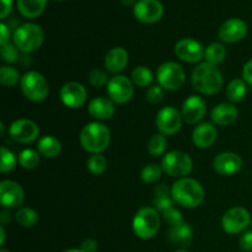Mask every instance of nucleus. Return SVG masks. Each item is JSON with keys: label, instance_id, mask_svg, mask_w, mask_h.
I'll use <instances>...</instances> for the list:
<instances>
[{"label": "nucleus", "instance_id": "obj_1", "mask_svg": "<svg viewBox=\"0 0 252 252\" xmlns=\"http://www.w3.org/2000/svg\"><path fill=\"white\" fill-rule=\"evenodd\" d=\"M191 83L194 90L202 95H214L223 88V74L217 65L203 62L192 71Z\"/></svg>", "mask_w": 252, "mask_h": 252}, {"label": "nucleus", "instance_id": "obj_2", "mask_svg": "<svg viewBox=\"0 0 252 252\" xmlns=\"http://www.w3.org/2000/svg\"><path fill=\"white\" fill-rule=\"evenodd\" d=\"M171 197L175 203L184 208H197L204 201V189L197 180L182 177L172 185Z\"/></svg>", "mask_w": 252, "mask_h": 252}, {"label": "nucleus", "instance_id": "obj_3", "mask_svg": "<svg viewBox=\"0 0 252 252\" xmlns=\"http://www.w3.org/2000/svg\"><path fill=\"white\" fill-rule=\"evenodd\" d=\"M80 144L90 154H102L111 143V130L101 122H90L81 129Z\"/></svg>", "mask_w": 252, "mask_h": 252}, {"label": "nucleus", "instance_id": "obj_4", "mask_svg": "<svg viewBox=\"0 0 252 252\" xmlns=\"http://www.w3.org/2000/svg\"><path fill=\"white\" fill-rule=\"evenodd\" d=\"M12 41L20 52L32 53L41 48L44 41V32L39 25L33 22L22 24L15 30L12 34Z\"/></svg>", "mask_w": 252, "mask_h": 252}, {"label": "nucleus", "instance_id": "obj_5", "mask_svg": "<svg viewBox=\"0 0 252 252\" xmlns=\"http://www.w3.org/2000/svg\"><path fill=\"white\" fill-rule=\"evenodd\" d=\"M133 233L142 240L154 238L160 229L159 212L153 207H144L135 213L132 223Z\"/></svg>", "mask_w": 252, "mask_h": 252}, {"label": "nucleus", "instance_id": "obj_6", "mask_svg": "<svg viewBox=\"0 0 252 252\" xmlns=\"http://www.w3.org/2000/svg\"><path fill=\"white\" fill-rule=\"evenodd\" d=\"M21 91L27 100L32 102H42L49 94V85L43 74L38 71H27L21 76L20 81Z\"/></svg>", "mask_w": 252, "mask_h": 252}, {"label": "nucleus", "instance_id": "obj_7", "mask_svg": "<svg viewBox=\"0 0 252 252\" xmlns=\"http://www.w3.org/2000/svg\"><path fill=\"white\" fill-rule=\"evenodd\" d=\"M161 169L165 174L172 177H186L193 169V161L187 153L181 150H172L164 155L161 160Z\"/></svg>", "mask_w": 252, "mask_h": 252}, {"label": "nucleus", "instance_id": "obj_8", "mask_svg": "<svg viewBox=\"0 0 252 252\" xmlns=\"http://www.w3.org/2000/svg\"><path fill=\"white\" fill-rule=\"evenodd\" d=\"M158 85L164 90L176 91L184 86L186 81L185 69L176 62H165L158 68L157 71Z\"/></svg>", "mask_w": 252, "mask_h": 252}, {"label": "nucleus", "instance_id": "obj_9", "mask_svg": "<svg viewBox=\"0 0 252 252\" xmlns=\"http://www.w3.org/2000/svg\"><path fill=\"white\" fill-rule=\"evenodd\" d=\"M250 212L244 207H233L224 213L221 218V228L229 235L244 233L251 224Z\"/></svg>", "mask_w": 252, "mask_h": 252}, {"label": "nucleus", "instance_id": "obj_10", "mask_svg": "<svg viewBox=\"0 0 252 252\" xmlns=\"http://www.w3.org/2000/svg\"><path fill=\"white\" fill-rule=\"evenodd\" d=\"M133 85L134 84H133L132 79L118 74L110 79L107 86H106V90H107V95L111 101L117 105H125V103L129 102L134 95V86Z\"/></svg>", "mask_w": 252, "mask_h": 252}, {"label": "nucleus", "instance_id": "obj_11", "mask_svg": "<svg viewBox=\"0 0 252 252\" xmlns=\"http://www.w3.org/2000/svg\"><path fill=\"white\" fill-rule=\"evenodd\" d=\"M182 115L172 106H166L162 107L158 112L157 118H155V125H157L159 133L164 135H174L180 132L182 127Z\"/></svg>", "mask_w": 252, "mask_h": 252}, {"label": "nucleus", "instance_id": "obj_12", "mask_svg": "<svg viewBox=\"0 0 252 252\" xmlns=\"http://www.w3.org/2000/svg\"><path fill=\"white\" fill-rule=\"evenodd\" d=\"M9 135L16 143L29 144L38 138L39 128L33 121L27 120V118H20L10 125Z\"/></svg>", "mask_w": 252, "mask_h": 252}, {"label": "nucleus", "instance_id": "obj_13", "mask_svg": "<svg viewBox=\"0 0 252 252\" xmlns=\"http://www.w3.org/2000/svg\"><path fill=\"white\" fill-rule=\"evenodd\" d=\"M206 48L201 42L193 38H182L175 44V54L179 59L186 63H199L204 58Z\"/></svg>", "mask_w": 252, "mask_h": 252}, {"label": "nucleus", "instance_id": "obj_14", "mask_svg": "<svg viewBox=\"0 0 252 252\" xmlns=\"http://www.w3.org/2000/svg\"><path fill=\"white\" fill-rule=\"evenodd\" d=\"M133 14L143 24H155L164 15V6L159 0H138L133 6Z\"/></svg>", "mask_w": 252, "mask_h": 252}, {"label": "nucleus", "instance_id": "obj_15", "mask_svg": "<svg viewBox=\"0 0 252 252\" xmlns=\"http://www.w3.org/2000/svg\"><path fill=\"white\" fill-rule=\"evenodd\" d=\"M59 97L64 106L69 108H80L88 100V91L85 86L76 81H69L62 86Z\"/></svg>", "mask_w": 252, "mask_h": 252}, {"label": "nucleus", "instance_id": "obj_16", "mask_svg": "<svg viewBox=\"0 0 252 252\" xmlns=\"http://www.w3.org/2000/svg\"><path fill=\"white\" fill-rule=\"evenodd\" d=\"M25 199V192L21 185L11 180L0 182V203L5 209L19 208Z\"/></svg>", "mask_w": 252, "mask_h": 252}, {"label": "nucleus", "instance_id": "obj_17", "mask_svg": "<svg viewBox=\"0 0 252 252\" xmlns=\"http://www.w3.org/2000/svg\"><path fill=\"white\" fill-rule=\"evenodd\" d=\"M207 112V102L202 96L191 95L182 103L181 115L187 125H197L204 118Z\"/></svg>", "mask_w": 252, "mask_h": 252}, {"label": "nucleus", "instance_id": "obj_18", "mask_svg": "<svg viewBox=\"0 0 252 252\" xmlns=\"http://www.w3.org/2000/svg\"><path fill=\"white\" fill-rule=\"evenodd\" d=\"M248 34V26L241 19H229L220 26L218 36L224 43H236Z\"/></svg>", "mask_w": 252, "mask_h": 252}, {"label": "nucleus", "instance_id": "obj_19", "mask_svg": "<svg viewBox=\"0 0 252 252\" xmlns=\"http://www.w3.org/2000/svg\"><path fill=\"white\" fill-rule=\"evenodd\" d=\"M241 167H243V159L236 153H220L213 160V169L219 175H224V176L236 174L240 171Z\"/></svg>", "mask_w": 252, "mask_h": 252}, {"label": "nucleus", "instance_id": "obj_20", "mask_svg": "<svg viewBox=\"0 0 252 252\" xmlns=\"http://www.w3.org/2000/svg\"><path fill=\"white\" fill-rule=\"evenodd\" d=\"M218 130L211 122L199 123L192 133V142L199 149H207L216 143Z\"/></svg>", "mask_w": 252, "mask_h": 252}, {"label": "nucleus", "instance_id": "obj_21", "mask_svg": "<svg viewBox=\"0 0 252 252\" xmlns=\"http://www.w3.org/2000/svg\"><path fill=\"white\" fill-rule=\"evenodd\" d=\"M88 112L91 117L97 120V122L111 120L116 112L115 102L111 101L110 98L102 97V96L95 97L89 102Z\"/></svg>", "mask_w": 252, "mask_h": 252}, {"label": "nucleus", "instance_id": "obj_22", "mask_svg": "<svg viewBox=\"0 0 252 252\" xmlns=\"http://www.w3.org/2000/svg\"><path fill=\"white\" fill-rule=\"evenodd\" d=\"M128 61L129 56L123 47H113L105 56V68L108 73L118 75L128 65Z\"/></svg>", "mask_w": 252, "mask_h": 252}, {"label": "nucleus", "instance_id": "obj_23", "mask_svg": "<svg viewBox=\"0 0 252 252\" xmlns=\"http://www.w3.org/2000/svg\"><path fill=\"white\" fill-rule=\"evenodd\" d=\"M239 111L233 103H218L211 111L212 122L217 126H230L238 120Z\"/></svg>", "mask_w": 252, "mask_h": 252}, {"label": "nucleus", "instance_id": "obj_24", "mask_svg": "<svg viewBox=\"0 0 252 252\" xmlns=\"http://www.w3.org/2000/svg\"><path fill=\"white\" fill-rule=\"evenodd\" d=\"M47 6V0H17L20 14L27 19H36Z\"/></svg>", "mask_w": 252, "mask_h": 252}, {"label": "nucleus", "instance_id": "obj_25", "mask_svg": "<svg viewBox=\"0 0 252 252\" xmlns=\"http://www.w3.org/2000/svg\"><path fill=\"white\" fill-rule=\"evenodd\" d=\"M37 150L46 158H57L62 152V143L54 135H43L37 143Z\"/></svg>", "mask_w": 252, "mask_h": 252}, {"label": "nucleus", "instance_id": "obj_26", "mask_svg": "<svg viewBox=\"0 0 252 252\" xmlns=\"http://www.w3.org/2000/svg\"><path fill=\"white\" fill-rule=\"evenodd\" d=\"M192 236H193V230H192L191 225L187 223H182L180 225L171 226L169 231V239L172 244L180 246L189 245L191 241Z\"/></svg>", "mask_w": 252, "mask_h": 252}, {"label": "nucleus", "instance_id": "obj_27", "mask_svg": "<svg viewBox=\"0 0 252 252\" xmlns=\"http://www.w3.org/2000/svg\"><path fill=\"white\" fill-rule=\"evenodd\" d=\"M248 93V84L244 79H234L226 86V97L231 103H238L244 100Z\"/></svg>", "mask_w": 252, "mask_h": 252}, {"label": "nucleus", "instance_id": "obj_28", "mask_svg": "<svg viewBox=\"0 0 252 252\" xmlns=\"http://www.w3.org/2000/svg\"><path fill=\"white\" fill-rule=\"evenodd\" d=\"M225 58H226V48L224 47L223 43L213 42V43H211L206 48L204 59H206L207 63L218 66L219 64H221L224 61H225Z\"/></svg>", "mask_w": 252, "mask_h": 252}, {"label": "nucleus", "instance_id": "obj_29", "mask_svg": "<svg viewBox=\"0 0 252 252\" xmlns=\"http://www.w3.org/2000/svg\"><path fill=\"white\" fill-rule=\"evenodd\" d=\"M38 213L29 207H22L15 213V220L24 228H32L38 223Z\"/></svg>", "mask_w": 252, "mask_h": 252}, {"label": "nucleus", "instance_id": "obj_30", "mask_svg": "<svg viewBox=\"0 0 252 252\" xmlns=\"http://www.w3.org/2000/svg\"><path fill=\"white\" fill-rule=\"evenodd\" d=\"M153 80H154V74L148 66L139 65L132 71L133 84L139 88H147V86L152 85Z\"/></svg>", "mask_w": 252, "mask_h": 252}, {"label": "nucleus", "instance_id": "obj_31", "mask_svg": "<svg viewBox=\"0 0 252 252\" xmlns=\"http://www.w3.org/2000/svg\"><path fill=\"white\" fill-rule=\"evenodd\" d=\"M167 148V139L166 135L161 134V133H157L153 135L148 142V152L152 157L158 158L165 154Z\"/></svg>", "mask_w": 252, "mask_h": 252}, {"label": "nucleus", "instance_id": "obj_32", "mask_svg": "<svg viewBox=\"0 0 252 252\" xmlns=\"http://www.w3.org/2000/svg\"><path fill=\"white\" fill-rule=\"evenodd\" d=\"M39 161V154L33 149H24L19 155V164L25 170L36 169Z\"/></svg>", "mask_w": 252, "mask_h": 252}, {"label": "nucleus", "instance_id": "obj_33", "mask_svg": "<svg viewBox=\"0 0 252 252\" xmlns=\"http://www.w3.org/2000/svg\"><path fill=\"white\" fill-rule=\"evenodd\" d=\"M19 81H21V78L16 68L10 65L0 68V84L2 86H15Z\"/></svg>", "mask_w": 252, "mask_h": 252}, {"label": "nucleus", "instance_id": "obj_34", "mask_svg": "<svg viewBox=\"0 0 252 252\" xmlns=\"http://www.w3.org/2000/svg\"><path fill=\"white\" fill-rule=\"evenodd\" d=\"M0 153H1V160H0V171H1L2 174H6V172L12 171V170L16 167L17 161H19V158L15 157L14 153L5 147L0 148Z\"/></svg>", "mask_w": 252, "mask_h": 252}, {"label": "nucleus", "instance_id": "obj_35", "mask_svg": "<svg viewBox=\"0 0 252 252\" xmlns=\"http://www.w3.org/2000/svg\"><path fill=\"white\" fill-rule=\"evenodd\" d=\"M86 166L93 175H101L107 169V159L102 154H91L86 161Z\"/></svg>", "mask_w": 252, "mask_h": 252}, {"label": "nucleus", "instance_id": "obj_36", "mask_svg": "<svg viewBox=\"0 0 252 252\" xmlns=\"http://www.w3.org/2000/svg\"><path fill=\"white\" fill-rule=\"evenodd\" d=\"M162 169L160 165L158 164H149L147 166L143 167L142 172H140V179L145 184H155L161 179Z\"/></svg>", "mask_w": 252, "mask_h": 252}, {"label": "nucleus", "instance_id": "obj_37", "mask_svg": "<svg viewBox=\"0 0 252 252\" xmlns=\"http://www.w3.org/2000/svg\"><path fill=\"white\" fill-rule=\"evenodd\" d=\"M88 80L89 83L93 86H95V88H103V86H107L110 79H108L107 73H106L105 70L96 68L93 69V70L89 73Z\"/></svg>", "mask_w": 252, "mask_h": 252}, {"label": "nucleus", "instance_id": "obj_38", "mask_svg": "<svg viewBox=\"0 0 252 252\" xmlns=\"http://www.w3.org/2000/svg\"><path fill=\"white\" fill-rule=\"evenodd\" d=\"M0 54H1V59L6 63H15V62L19 61V48L15 46L14 43H6L4 46H1L0 49Z\"/></svg>", "mask_w": 252, "mask_h": 252}, {"label": "nucleus", "instance_id": "obj_39", "mask_svg": "<svg viewBox=\"0 0 252 252\" xmlns=\"http://www.w3.org/2000/svg\"><path fill=\"white\" fill-rule=\"evenodd\" d=\"M161 217L162 219H164L165 223H167L171 226H176V225H180V224L185 223L181 212H180L179 209L174 208V207L167 209V211H165L164 213H161Z\"/></svg>", "mask_w": 252, "mask_h": 252}, {"label": "nucleus", "instance_id": "obj_40", "mask_svg": "<svg viewBox=\"0 0 252 252\" xmlns=\"http://www.w3.org/2000/svg\"><path fill=\"white\" fill-rule=\"evenodd\" d=\"M145 98L152 105H158L164 98V89L160 85H153L145 93Z\"/></svg>", "mask_w": 252, "mask_h": 252}, {"label": "nucleus", "instance_id": "obj_41", "mask_svg": "<svg viewBox=\"0 0 252 252\" xmlns=\"http://www.w3.org/2000/svg\"><path fill=\"white\" fill-rule=\"evenodd\" d=\"M153 206L160 213H164L167 209L174 207V199L172 197H155L153 201Z\"/></svg>", "mask_w": 252, "mask_h": 252}, {"label": "nucleus", "instance_id": "obj_42", "mask_svg": "<svg viewBox=\"0 0 252 252\" xmlns=\"http://www.w3.org/2000/svg\"><path fill=\"white\" fill-rule=\"evenodd\" d=\"M239 245L244 251H252V230H245L241 233L240 239H239Z\"/></svg>", "mask_w": 252, "mask_h": 252}, {"label": "nucleus", "instance_id": "obj_43", "mask_svg": "<svg viewBox=\"0 0 252 252\" xmlns=\"http://www.w3.org/2000/svg\"><path fill=\"white\" fill-rule=\"evenodd\" d=\"M98 249V243L95 239H86L81 243L80 250L83 252H96Z\"/></svg>", "mask_w": 252, "mask_h": 252}, {"label": "nucleus", "instance_id": "obj_44", "mask_svg": "<svg viewBox=\"0 0 252 252\" xmlns=\"http://www.w3.org/2000/svg\"><path fill=\"white\" fill-rule=\"evenodd\" d=\"M243 79L248 85L252 86V59L246 62L243 68Z\"/></svg>", "mask_w": 252, "mask_h": 252}, {"label": "nucleus", "instance_id": "obj_45", "mask_svg": "<svg viewBox=\"0 0 252 252\" xmlns=\"http://www.w3.org/2000/svg\"><path fill=\"white\" fill-rule=\"evenodd\" d=\"M0 32H1V37H0V44H1V46H4V44L9 43L11 33H10V29L4 24V22H1V24H0Z\"/></svg>", "mask_w": 252, "mask_h": 252}, {"label": "nucleus", "instance_id": "obj_46", "mask_svg": "<svg viewBox=\"0 0 252 252\" xmlns=\"http://www.w3.org/2000/svg\"><path fill=\"white\" fill-rule=\"evenodd\" d=\"M12 10V0H1V12H0V19H6Z\"/></svg>", "mask_w": 252, "mask_h": 252}, {"label": "nucleus", "instance_id": "obj_47", "mask_svg": "<svg viewBox=\"0 0 252 252\" xmlns=\"http://www.w3.org/2000/svg\"><path fill=\"white\" fill-rule=\"evenodd\" d=\"M154 194L155 197H171V189L164 184L158 185L154 189Z\"/></svg>", "mask_w": 252, "mask_h": 252}, {"label": "nucleus", "instance_id": "obj_48", "mask_svg": "<svg viewBox=\"0 0 252 252\" xmlns=\"http://www.w3.org/2000/svg\"><path fill=\"white\" fill-rule=\"evenodd\" d=\"M0 221H1L2 226H5L11 221V214H10L7 209H2L1 211V213H0Z\"/></svg>", "mask_w": 252, "mask_h": 252}, {"label": "nucleus", "instance_id": "obj_49", "mask_svg": "<svg viewBox=\"0 0 252 252\" xmlns=\"http://www.w3.org/2000/svg\"><path fill=\"white\" fill-rule=\"evenodd\" d=\"M5 236H6V233H5L4 226H0V245H4L5 243Z\"/></svg>", "mask_w": 252, "mask_h": 252}, {"label": "nucleus", "instance_id": "obj_50", "mask_svg": "<svg viewBox=\"0 0 252 252\" xmlns=\"http://www.w3.org/2000/svg\"><path fill=\"white\" fill-rule=\"evenodd\" d=\"M121 2H122L125 6H134L135 4H137V0H121Z\"/></svg>", "mask_w": 252, "mask_h": 252}, {"label": "nucleus", "instance_id": "obj_51", "mask_svg": "<svg viewBox=\"0 0 252 252\" xmlns=\"http://www.w3.org/2000/svg\"><path fill=\"white\" fill-rule=\"evenodd\" d=\"M63 252H83L80 249H68V250L63 251Z\"/></svg>", "mask_w": 252, "mask_h": 252}, {"label": "nucleus", "instance_id": "obj_52", "mask_svg": "<svg viewBox=\"0 0 252 252\" xmlns=\"http://www.w3.org/2000/svg\"><path fill=\"white\" fill-rule=\"evenodd\" d=\"M0 252H10V251H7L6 249H1V250H0Z\"/></svg>", "mask_w": 252, "mask_h": 252}, {"label": "nucleus", "instance_id": "obj_53", "mask_svg": "<svg viewBox=\"0 0 252 252\" xmlns=\"http://www.w3.org/2000/svg\"><path fill=\"white\" fill-rule=\"evenodd\" d=\"M175 252H189V251H186V250H177V251H175Z\"/></svg>", "mask_w": 252, "mask_h": 252}, {"label": "nucleus", "instance_id": "obj_54", "mask_svg": "<svg viewBox=\"0 0 252 252\" xmlns=\"http://www.w3.org/2000/svg\"><path fill=\"white\" fill-rule=\"evenodd\" d=\"M250 226L252 228V219H251V224H250Z\"/></svg>", "mask_w": 252, "mask_h": 252}, {"label": "nucleus", "instance_id": "obj_55", "mask_svg": "<svg viewBox=\"0 0 252 252\" xmlns=\"http://www.w3.org/2000/svg\"><path fill=\"white\" fill-rule=\"evenodd\" d=\"M56 1H63V0H56Z\"/></svg>", "mask_w": 252, "mask_h": 252}]
</instances>
